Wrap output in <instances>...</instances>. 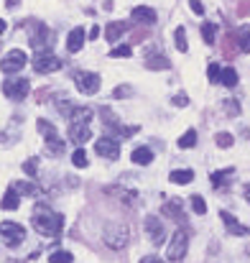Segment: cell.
<instances>
[{
	"mask_svg": "<svg viewBox=\"0 0 250 263\" xmlns=\"http://www.w3.org/2000/svg\"><path fill=\"white\" fill-rule=\"evenodd\" d=\"M31 225L39 235H46V238H56L62 230H64V217L54 210H49L46 204H39L33 210V217H31Z\"/></svg>",
	"mask_w": 250,
	"mask_h": 263,
	"instance_id": "obj_1",
	"label": "cell"
},
{
	"mask_svg": "<svg viewBox=\"0 0 250 263\" xmlns=\"http://www.w3.org/2000/svg\"><path fill=\"white\" fill-rule=\"evenodd\" d=\"M186 251H189V235H186V230H176L166 248V258L168 261H181L186 256Z\"/></svg>",
	"mask_w": 250,
	"mask_h": 263,
	"instance_id": "obj_2",
	"label": "cell"
},
{
	"mask_svg": "<svg viewBox=\"0 0 250 263\" xmlns=\"http://www.w3.org/2000/svg\"><path fill=\"white\" fill-rule=\"evenodd\" d=\"M128 240H130V233H128L125 225H107V230H105V246L107 248L120 251V248L128 246Z\"/></svg>",
	"mask_w": 250,
	"mask_h": 263,
	"instance_id": "obj_3",
	"label": "cell"
},
{
	"mask_svg": "<svg viewBox=\"0 0 250 263\" xmlns=\"http://www.w3.org/2000/svg\"><path fill=\"white\" fill-rule=\"evenodd\" d=\"M28 89H31V82L26 77H8L3 82V95L10 97V100H15V102L23 100V97H28Z\"/></svg>",
	"mask_w": 250,
	"mask_h": 263,
	"instance_id": "obj_4",
	"label": "cell"
},
{
	"mask_svg": "<svg viewBox=\"0 0 250 263\" xmlns=\"http://www.w3.org/2000/svg\"><path fill=\"white\" fill-rule=\"evenodd\" d=\"M0 238L5 240V246H10V248H15V246H21L23 240H26V228L23 225H18V222H0Z\"/></svg>",
	"mask_w": 250,
	"mask_h": 263,
	"instance_id": "obj_5",
	"label": "cell"
},
{
	"mask_svg": "<svg viewBox=\"0 0 250 263\" xmlns=\"http://www.w3.org/2000/svg\"><path fill=\"white\" fill-rule=\"evenodd\" d=\"M33 69H36L39 74L56 72V69H62V59H59L56 54H51V51H39V54L33 57Z\"/></svg>",
	"mask_w": 250,
	"mask_h": 263,
	"instance_id": "obj_6",
	"label": "cell"
},
{
	"mask_svg": "<svg viewBox=\"0 0 250 263\" xmlns=\"http://www.w3.org/2000/svg\"><path fill=\"white\" fill-rule=\"evenodd\" d=\"M26 62H28V57H26L21 49H13V51H8V54L0 59V69H3L5 74H15V72H21V69L26 67Z\"/></svg>",
	"mask_w": 250,
	"mask_h": 263,
	"instance_id": "obj_7",
	"label": "cell"
},
{
	"mask_svg": "<svg viewBox=\"0 0 250 263\" xmlns=\"http://www.w3.org/2000/svg\"><path fill=\"white\" fill-rule=\"evenodd\" d=\"M74 85L82 95H94L100 89V74L94 72H77L74 74Z\"/></svg>",
	"mask_w": 250,
	"mask_h": 263,
	"instance_id": "obj_8",
	"label": "cell"
},
{
	"mask_svg": "<svg viewBox=\"0 0 250 263\" xmlns=\"http://www.w3.org/2000/svg\"><path fill=\"white\" fill-rule=\"evenodd\" d=\"M94 151H97V156H102V159H118L120 156V143L115 141V138H110V136H105V138H97V143H94Z\"/></svg>",
	"mask_w": 250,
	"mask_h": 263,
	"instance_id": "obj_9",
	"label": "cell"
},
{
	"mask_svg": "<svg viewBox=\"0 0 250 263\" xmlns=\"http://www.w3.org/2000/svg\"><path fill=\"white\" fill-rule=\"evenodd\" d=\"M92 138V130H89V125H84V123H69V141L72 143H77V146H82Z\"/></svg>",
	"mask_w": 250,
	"mask_h": 263,
	"instance_id": "obj_10",
	"label": "cell"
},
{
	"mask_svg": "<svg viewBox=\"0 0 250 263\" xmlns=\"http://www.w3.org/2000/svg\"><path fill=\"white\" fill-rule=\"evenodd\" d=\"M31 46H33L36 51H46V49L51 46V31H49L46 26H39V28H36V36H31Z\"/></svg>",
	"mask_w": 250,
	"mask_h": 263,
	"instance_id": "obj_11",
	"label": "cell"
},
{
	"mask_svg": "<svg viewBox=\"0 0 250 263\" xmlns=\"http://www.w3.org/2000/svg\"><path fill=\"white\" fill-rule=\"evenodd\" d=\"M146 233L151 235V243H164V222L159 220V217H146Z\"/></svg>",
	"mask_w": 250,
	"mask_h": 263,
	"instance_id": "obj_12",
	"label": "cell"
},
{
	"mask_svg": "<svg viewBox=\"0 0 250 263\" xmlns=\"http://www.w3.org/2000/svg\"><path fill=\"white\" fill-rule=\"evenodd\" d=\"M130 15H133L136 23H143V26H153V23H156V10L148 8V5H138V8H133Z\"/></svg>",
	"mask_w": 250,
	"mask_h": 263,
	"instance_id": "obj_13",
	"label": "cell"
},
{
	"mask_svg": "<svg viewBox=\"0 0 250 263\" xmlns=\"http://www.w3.org/2000/svg\"><path fill=\"white\" fill-rule=\"evenodd\" d=\"M220 220L225 222V228H227V233H230V235H248V228H245V225H240L230 212H225V210H222V212H220Z\"/></svg>",
	"mask_w": 250,
	"mask_h": 263,
	"instance_id": "obj_14",
	"label": "cell"
},
{
	"mask_svg": "<svg viewBox=\"0 0 250 263\" xmlns=\"http://www.w3.org/2000/svg\"><path fill=\"white\" fill-rule=\"evenodd\" d=\"M84 39H87V36H84V28H80V26L72 28V31H69V39H67V51L77 54L84 46Z\"/></svg>",
	"mask_w": 250,
	"mask_h": 263,
	"instance_id": "obj_15",
	"label": "cell"
},
{
	"mask_svg": "<svg viewBox=\"0 0 250 263\" xmlns=\"http://www.w3.org/2000/svg\"><path fill=\"white\" fill-rule=\"evenodd\" d=\"M125 31H128V23H123V21H112V23H107V28H105V39H107V41H118Z\"/></svg>",
	"mask_w": 250,
	"mask_h": 263,
	"instance_id": "obj_16",
	"label": "cell"
},
{
	"mask_svg": "<svg viewBox=\"0 0 250 263\" xmlns=\"http://www.w3.org/2000/svg\"><path fill=\"white\" fill-rule=\"evenodd\" d=\"M18 204H21V194H18L13 186H8V192L3 194V202H0V207L13 212V210H18Z\"/></svg>",
	"mask_w": 250,
	"mask_h": 263,
	"instance_id": "obj_17",
	"label": "cell"
},
{
	"mask_svg": "<svg viewBox=\"0 0 250 263\" xmlns=\"http://www.w3.org/2000/svg\"><path fill=\"white\" fill-rule=\"evenodd\" d=\"M92 118H94L92 107H74L72 115H69V123H84V125H89Z\"/></svg>",
	"mask_w": 250,
	"mask_h": 263,
	"instance_id": "obj_18",
	"label": "cell"
},
{
	"mask_svg": "<svg viewBox=\"0 0 250 263\" xmlns=\"http://www.w3.org/2000/svg\"><path fill=\"white\" fill-rule=\"evenodd\" d=\"M133 164H138V166H148L151 161H153V151L151 148H146V146H141V148H136L133 151Z\"/></svg>",
	"mask_w": 250,
	"mask_h": 263,
	"instance_id": "obj_19",
	"label": "cell"
},
{
	"mask_svg": "<svg viewBox=\"0 0 250 263\" xmlns=\"http://www.w3.org/2000/svg\"><path fill=\"white\" fill-rule=\"evenodd\" d=\"M36 128H39V133L44 136V141H49V138H56L59 133H56V128L49 123V120H44V118H39L36 120Z\"/></svg>",
	"mask_w": 250,
	"mask_h": 263,
	"instance_id": "obj_20",
	"label": "cell"
},
{
	"mask_svg": "<svg viewBox=\"0 0 250 263\" xmlns=\"http://www.w3.org/2000/svg\"><path fill=\"white\" fill-rule=\"evenodd\" d=\"M168 179H171L174 184H189V181L194 179V172H191V169H174V172L168 174Z\"/></svg>",
	"mask_w": 250,
	"mask_h": 263,
	"instance_id": "obj_21",
	"label": "cell"
},
{
	"mask_svg": "<svg viewBox=\"0 0 250 263\" xmlns=\"http://www.w3.org/2000/svg\"><path fill=\"white\" fill-rule=\"evenodd\" d=\"M238 49H240L243 54H250V23L243 26L240 33H238Z\"/></svg>",
	"mask_w": 250,
	"mask_h": 263,
	"instance_id": "obj_22",
	"label": "cell"
},
{
	"mask_svg": "<svg viewBox=\"0 0 250 263\" xmlns=\"http://www.w3.org/2000/svg\"><path fill=\"white\" fill-rule=\"evenodd\" d=\"M220 82H222L225 87H235V85H238V72H235L233 67L222 69V72H220Z\"/></svg>",
	"mask_w": 250,
	"mask_h": 263,
	"instance_id": "obj_23",
	"label": "cell"
},
{
	"mask_svg": "<svg viewBox=\"0 0 250 263\" xmlns=\"http://www.w3.org/2000/svg\"><path fill=\"white\" fill-rule=\"evenodd\" d=\"M146 67H148V69H168L171 62H168L166 57L159 54V57H148V59H146Z\"/></svg>",
	"mask_w": 250,
	"mask_h": 263,
	"instance_id": "obj_24",
	"label": "cell"
},
{
	"mask_svg": "<svg viewBox=\"0 0 250 263\" xmlns=\"http://www.w3.org/2000/svg\"><path fill=\"white\" fill-rule=\"evenodd\" d=\"M202 39H204V44H215V39H217V26L215 23H202Z\"/></svg>",
	"mask_w": 250,
	"mask_h": 263,
	"instance_id": "obj_25",
	"label": "cell"
},
{
	"mask_svg": "<svg viewBox=\"0 0 250 263\" xmlns=\"http://www.w3.org/2000/svg\"><path fill=\"white\" fill-rule=\"evenodd\" d=\"M194 146H197V130L189 128V130L179 138V148H194Z\"/></svg>",
	"mask_w": 250,
	"mask_h": 263,
	"instance_id": "obj_26",
	"label": "cell"
},
{
	"mask_svg": "<svg viewBox=\"0 0 250 263\" xmlns=\"http://www.w3.org/2000/svg\"><path fill=\"white\" fill-rule=\"evenodd\" d=\"M233 174H235V169L230 166V169H222V172H215V174L209 176V179H212V184H215V186H225V184H227V176H233Z\"/></svg>",
	"mask_w": 250,
	"mask_h": 263,
	"instance_id": "obj_27",
	"label": "cell"
},
{
	"mask_svg": "<svg viewBox=\"0 0 250 263\" xmlns=\"http://www.w3.org/2000/svg\"><path fill=\"white\" fill-rule=\"evenodd\" d=\"M174 44H176V49H179V51H186V49H189V44H186V31H184V26H179V28L174 31Z\"/></svg>",
	"mask_w": 250,
	"mask_h": 263,
	"instance_id": "obj_28",
	"label": "cell"
},
{
	"mask_svg": "<svg viewBox=\"0 0 250 263\" xmlns=\"http://www.w3.org/2000/svg\"><path fill=\"white\" fill-rule=\"evenodd\" d=\"M72 253L69 251H54L51 256H49V263H72Z\"/></svg>",
	"mask_w": 250,
	"mask_h": 263,
	"instance_id": "obj_29",
	"label": "cell"
},
{
	"mask_svg": "<svg viewBox=\"0 0 250 263\" xmlns=\"http://www.w3.org/2000/svg\"><path fill=\"white\" fill-rule=\"evenodd\" d=\"M164 215H171V217H176V220H184L179 202H166V204H164Z\"/></svg>",
	"mask_w": 250,
	"mask_h": 263,
	"instance_id": "obj_30",
	"label": "cell"
},
{
	"mask_svg": "<svg viewBox=\"0 0 250 263\" xmlns=\"http://www.w3.org/2000/svg\"><path fill=\"white\" fill-rule=\"evenodd\" d=\"M13 189L18 192V194H36L39 189L33 186V181H18V184H13Z\"/></svg>",
	"mask_w": 250,
	"mask_h": 263,
	"instance_id": "obj_31",
	"label": "cell"
},
{
	"mask_svg": "<svg viewBox=\"0 0 250 263\" xmlns=\"http://www.w3.org/2000/svg\"><path fill=\"white\" fill-rule=\"evenodd\" d=\"M72 164H74L77 169H84V166L89 164V159H87V154H84L82 148H77V151L72 154Z\"/></svg>",
	"mask_w": 250,
	"mask_h": 263,
	"instance_id": "obj_32",
	"label": "cell"
},
{
	"mask_svg": "<svg viewBox=\"0 0 250 263\" xmlns=\"http://www.w3.org/2000/svg\"><path fill=\"white\" fill-rule=\"evenodd\" d=\"M133 54V49L128 46V44H120V46H115L112 51H110V57H115V59H125V57H130Z\"/></svg>",
	"mask_w": 250,
	"mask_h": 263,
	"instance_id": "obj_33",
	"label": "cell"
},
{
	"mask_svg": "<svg viewBox=\"0 0 250 263\" xmlns=\"http://www.w3.org/2000/svg\"><path fill=\"white\" fill-rule=\"evenodd\" d=\"M215 141H217V146H220V148H230V146L235 143V138H233L230 133H217V136H215Z\"/></svg>",
	"mask_w": 250,
	"mask_h": 263,
	"instance_id": "obj_34",
	"label": "cell"
},
{
	"mask_svg": "<svg viewBox=\"0 0 250 263\" xmlns=\"http://www.w3.org/2000/svg\"><path fill=\"white\" fill-rule=\"evenodd\" d=\"M46 148H49L51 154H62V151H64V141H62L59 136H56V138H49V141H46Z\"/></svg>",
	"mask_w": 250,
	"mask_h": 263,
	"instance_id": "obj_35",
	"label": "cell"
},
{
	"mask_svg": "<svg viewBox=\"0 0 250 263\" xmlns=\"http://www.w3.org/2000/svg\"><path fill=\"white\" fill-rule=\"evenodd\" d=\"M191 210H194L197 215H204V212H207V202H204L199 194H194V197H191Z\"/></svg>",
	"mask_w": 250,
	"mask_h": 263,
	"instance_id": "obj_36",
	"label": "cell"
},
{
	"mask_svg": "<svg viewBox=\"0 0 250 263\" xmlns=\"http://www.w3.org/2000/svg\"><path fill=\"white\" fill-rule=\"evenodd\" d=\"M220 72H222V69H220V64H215V62L207 67V77H209V82H212V85H217V82H220Z\"/></svg>",
	"mask_w": 250,
	"mask_h": 263,
	"instance_id": "obj_37",
	"label": "cell"
},
{
	"mask_svg": "<svg viewBox=\"0 0 250 263\" xmlns=\"http://www.w3.org/2000/svg\"><path fill=\"white\" fill-rule=\"evenodd\" d=\"M107 192H110V194H120L125 204H133V202H136V192H123V189H115V186L107 189Z\"/></svg>",
	"mask_w": 250,
	"mask_h": 263,
	"instance_id": "obj_38",
	"label": "cell"
},
{
	"mask_svg": "<svg viewBox=\"0 0 250 263\" xmlns=\"http://www.w3.org/2000/svg\"><path fill=\"white\" fill-rule=\"evenodd\" d=\"M23 172L33 179V176H36V172H39V161H36V159H28V161L23 164Z\"/></svg>",
	"mask_w": 250,
	"mask_h": 263,
	"instance_id": "obj_39",
	"label": "cell"
},
{
	"mask_svg": "<svg viewBox=\"0 0 250 263\" xmlns=\"http://www.w3.org/2000/svg\"><path fill=\"white\" fill-rule=\"evenodd\" d=\"M171 102H174L176 107H186V105H189V97H186L184 92H179V95H174V100H171Z\"/></svg>",
	"mask_w": 250,
	"mask_h": 263,
	"instance_id": "obj_40",
	"label": "cell"
},
{
	"mask_svg": "<svg viewBox=\"0 0 250 263\" xmlns=\"http://www.w3.org/2000/svg\"><path fill=\"white\" fill-rule=\"evenodd\" d=\"M133 89L128 87V85H120V87H115V92H112V97H125V95H130Z\"/></svg>",
	"mask_w": 250,
	"mask_h": 263,
	"instance_id": "obj_41",
	"label": "cell"
},
{
	"mask_svg": "<svg viewBox=\"0 0 250 263\" xmlns=\"http://www.w3.org/2000/svg\"><path fill=\"white\" fill-rule=\"evenodd\" d=\"M189 5H191V10H194L197 15H202V13H204V5H202V0H189Z\"/></svg>",
	"mask_w": 250,
	"mask_h": 263,
	"instance_id": "obj_42",
	"label": "cell"
},
{
	"mask_svg": "<svg viewBox=\"0 0 250 263\" xmlns=\"http://www.w3.org/2000/svg\"><path fill=\"white\" fill-rule=\"evenodd\" d=\"M141 263H166V261H161V258H156V256H146Z\"/></svg>",
	"mask_w": 250,
	"mask_h": 263,
	"instance_id": "obj_43",
	"label": "cell"
},
{
	"mask_svg": "<svg viewBox=\"0 0 250 263\" xmlns=\"http://www.w3.org/2000/svg\"><path fill=\"white\" fill-rule=\"evenodd\" d=\"M100 36V26H92V31H89V39H97Z\"/></svg>",
	"mask_w": 250,
	"mask_h": 263,
	"instance_id": "obj_44",
	"label": "cell"
},
{
	"mask_svg": "<svg viewBox=\"0 0 250 263\" xmlns=\"http://www.w3.org/2000/svg\"><path fill=\"white\" fill-rule=\"evenodd\" d=\"M3 31H5V21L0 18V36H3Z\"/></svg>",
	"mask_w": 250,
	"mask_h": 263,
	"instance_id": "obj_45",
	"label": "cell"
},
{
	"mask_svg": "<svg viewBox=\"0 0 250 263\" xmlns=\"http://www.w3.org/2000/svg\"><path fill=\"white\" fill-rule=\"evenodd\" d=\"M245 199H248V202H250V186H248V189H245Z\"/></svg>",
	"mask_w": 250,
	"mask_h": 263,
	"instance_id": "obj_46",
	"label": "cell"
}]
</instances>
